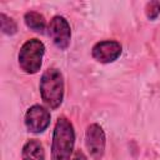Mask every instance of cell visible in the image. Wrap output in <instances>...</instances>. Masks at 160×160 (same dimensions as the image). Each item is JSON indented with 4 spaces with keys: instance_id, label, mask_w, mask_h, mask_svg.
Wrapping results in <instances>:
<instances>
[{
    "instance_id": "6da1fadb",
    "label": "cell",
    "mask_w": 160,
    "mask_h": 160,
    "mask_svg": "<svg viewBox=\"0 0 160 160\" xmlns=\"http://www.w3.org/2000/svg\"><path fill=\"white\" fill-rule=\"evenodd\" d=\"M75 146V129L66 116H59L51 141V160H70Z\"/></svg>"
},
{
    "instance_id": "7a4b0ae2",
    "label": "cell",
    "mask_w": 160,
    "mask_h": 160,
    "mask_svg": "<svg viewBox=\"0 0 160 160\" xmlns=\"http://www.w3.org/2000/svg\"><path fill=\"white\" fill-rule=\"evenodd\" d=\"M39 90L44 104L49 109L56 110L60 108L65 94V81L62 72L56 68L46 69L40 78Z\"/></svg>"
},
{
    "instance_id": "3957f363",
    "label": "cell",
    "mask_w": 160,
    "mask_h": 160,
    "mask_svg": "<svg viewBox=\"0 0 160 160\" xmlns=\"http://www.w3.org/2000/svg\"><path fill=\"white\" fill-rule=\"evenodd\" d=\"M45 55V45L39 39L26 40L19 50L18 62L25 74H36L41 69Z\"/></svg>"
},
{
    "instance_id": "277c9868",
    "label": "cell",
    "mask_w": 160,
    "mask_h": 160,
    "mask_svg": "<svg viewBox=\"0 0 160 160\" xmlns=\"http://www.w3.org/2000/svg\"><path fill=\"white\" fill-rule=\"evenodd\" d=\"M85 148L94 160H101L106 148V135L104 129L96 124H89L85 129Z\"/></svg>"
},
{
    "instance_id": "5b68a950",
    "label": "cell",
    "mask_w": 160,
    "mask_h": 160,
    "mask_svg": "<svg viewBox=\"0 0 160 160\" xmlns=\"http://www.w3.org/2000/svg\"><path fill=\"white\" fill-rule=\"evenodd\" d=\"M51 121V114L49 111V108H45L42 105L35 104L31 105L24 116V124L29 132L32 134H41L44 132Z\"/></svg>"
},
{
    "instance_id": "8992f818",
    "label": "cell",
    "mask_w": 160,
    "mask_h": 160,
    "mask_svg": "<svg viewBox=\"0 0 160 160\" xmlns=\"http://www.w3.org/2000/svg\"><path fill=\"white\" fill-rule=\"evenodd\" d=\"M49 30V36L51 38L54 45L60 49V50H66L70 46L71 41V29L69 21L61 16V15H55L48 26Z\"/></svg>"
},
{
    "instance_id": "52a82bcc",
    "label": "cell",
    "mask_w": 160,
    "mask_h": 160,
    "mask_svg": "<svg viewBox=\"0 0 160 160\" xmlns=\"http://www.w3.org/2000/svg\"><path fill=\"white\" fill-rule=\"evenodd\" d=\"M122 52V46L116 40H101L91 49V56L100 64H111L116 61Z\"/></svg>"
},
{
    "instance_id": "ba28073f",
    "label": "cell",
    "mask_w": 160,
    "mask_h": 160,
    "mask_svg": "<svg viewBox=\"0 0 160 160\" xmlns=\"http://www.w3.org/2000/svg\"><path fill=\"white\" fill-rule=\"evenodd\" d=\"M21 160H45V150L40 140H28L21 150Z\"/></svg>"
},
{
    "instance_id": "9c48e42d",
    "label": "cell",
    "mask_w": 160,
    "mask_h": 160,
    "mask_svg": "<svg viewBox=\"0 0 160 160\" xmlns=\"http://www.w3.org/2000/svg\"><path fill=\"white\" fill-rule=\"evenodd\" d=\"M24 22L30 30H32L38 34H44L45 32L46 20H45L44 15L38 12V11H32V10L26 11L25 15H24Z\"/></svg>"
},
{
    "instance_id": "30bf717a",
    "label": "cell",
    "mask_w": 160,
    "mask_h": 160,
    "mask_svg": "<svg viewBox=\"0 0 160 160\" xmlns=\"http://www.w3.org/2000/svg\"><path fill=\"white\" fill-rule=\"evenodd\" d=\"M0 26H1L2 34H5V35L11 36L18 32V24L15 22V20L4 12L0 14Z\"/></svg>"
},
{
    "instance_id": "8fae6325",
    "label": "cell",
    "mask_w": 160,
    "mask_h": 160,
    "mask_svg": "<svg viewBox=\"0 0 160 160\" xmlns=\"http://www.w3.org/2000/svg\"><path fill=\"white\" fill-rule=\"evenodd\" d=\"M145 15L150 21H154L159 18L160 15V1L158 0H152L146 2L145 5Z\"/></svg>"
},
{
    "instance_id": "7c38bea8",
    "label": "cell",
    "mask_w": 160,
    "mask_h": 160,
    "mask_svg": "<svg viewBox=\"0 0 160 160\" xmlns=\"http://www.w3.org/2000/svg\"><path fill=\"white\" fill-rule=\"evenodd\" d=\"M72 160H88V156L84 154L82 150H76V151L74 152Z\"/></svg>"
}]
</instances>
